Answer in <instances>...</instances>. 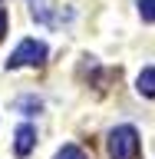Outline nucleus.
I'll use <instances>...</instances> for the list:
<instances>
[{"label": "nucleus", "instance_id": "nucleus-1", "mask_svg": "<svg viewBox=\"0 0 155 159\" xmlns=\"http://www.w3.org/2000/svg\"><path fill=\"white\" fill-rule=\"evenodd\" d=\"M109 156L112 159H136L139 156V129L136 126H116L109 133Z\"/></svg>", "mask_w": 155, "mask_h": 159}, {"label": "nucleus", "instance_id": "nucleus-2", "mask_svg": "<svg viewBox=\"0 0 155 159\" xmlns=\"http://www.w3.org/2000/svg\"><path fill=\"white\" fill-rule=\"evenodd\" d=\"M46 60V43L40 40H23L13 53L7 57V70H20V66H40Z\"/></svg>", "mask_w": 155, "mask_h": 159}, {"label": "nucleus", "instance_id": "nucleus-3", "mask_svg": "<svg viewBox=\"0 0 155 159\" xmlns=\"http://www.w3.org/2000/svg\"><path fill=\"white\" fill-rule=\"evenodd\" d=\"M33 146H37V129L30 126V123H23V126L17 129V136H13V152H17L20 159H27L30 152H33Z\"/></svg>", "mask_w": 155, "mask_h": 159}, {"label": "nucleus", "instance_id": "nucleus-4", "mask_svg": "<svg viewBox=\"0 0 155 159\" xmlns=\"http://www.w3.org/2000/svg\"><path fill=\"white\" fill-rule=\"evenodd\" d=\"M136 89L142 93V96L155 99V66H149V70H142V73H139V80H136Z\"/></svg>", "mask_w": 155, "mask_h": 159}, {"label": "nucleus", "instance_id": "nucleus-5", "mask_svg": "<svg viewBox=\"0 0 155 159\" xmlns=\"http://www.w3.org/2000/svg\"><path fill=\"white\" fill-rule=\"evenodd\" d=\"M139 17L145 20V23H155V0H139Z\"/></svg>", "mask_w": 155, "mask_h": 159}, {"label": "nucleus", "instance_id": "nucleus-6", "mask_svg": "<svg viewBox=\"0 0 155 159\" xmlns=\"http://www.w3.org/2000/svg\"><path fill=\"white\" fill-rule=\"evenodd\" d=\"M53 159H86V152H83L79 146H63Z\"/></svg>", "mask_w": 155, "mask_h": 159}, {"label": "nucleus", "instance_id": "nucleus-7", "mask_svg": "<svg viewBox=\"0 0 155 159\" xmlns=\"http://www.w3.org/2000/svg\"><path fill=\"white\" fill-rule=\"evenodd\" d=\"M3 33H7V10L0 7V40H3Z\"/></svg>", "mask_w": 155, "mask_h": 159}]
</instances>
